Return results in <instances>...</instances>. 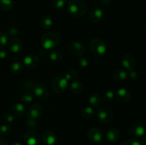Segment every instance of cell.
Wrapping results in <instances>:
<instances>
[{"instance_id": "cell-1", "label": "cell", "mask_w": 146, "mask_h": 145, "mask_svg": "<svg viewBox=\"0 0 146 145\" xmlns=\"http://www.w3.org/2000/svg\"><path fill=\"white\" fill-rule=\"evenodd\" d=\"M87 6L84 0H69L67 3V11L70 16L80 18L85 15Z\"/></svg>"}, {"instance_id": "cell-2", "label": "cell", "mask_w": 146, "mask_h": 145, "mask_svg": "<svg viewBox=\"0 0 146 145\" xmlns=\"http://www.w3.org/2000/svg\"><path fill=\"white\" fill-rule=\"evenodd\" d=\"M61 42V37L54 31L46 32L41 37V44L46 50H54Z\"/></svg>"}, {"instance_id": "cell-3", "label": "cell", "mask_w": 146, "mask_h": 145, "mask_svg": "<svg viewBox=\"0 0 146 145\" xmlns=\"http://www.w3.org/2000/svg\"><path fill=\"white\" fill-rule=\"evenodd\" d=\"M89 48L91 53L96 56H104L107 52L106 43L100 38H94L89 43Z\"/></svg>"}, {"instance_id": "cell-4", "label": "cell", "mask_w": 146, "mask_h": 145, "mask_svg": "<svg viewBox=\"0 0 146 145\" xmlns=\"http://www.w3.org/2000/svg\"><path fill=\"white\" fill-rule=\"evenodd\" d=\"M68 86V81L63 76H56L51 81V90L56 94H61L65 92Z\"/></svg>"}, {"instance_id": "cell-5", "label": "cell", "mask_w": 146, "mask_h": 145, "mask_svg": "<svg viewBox=\"0 0 146 145\" xmlns=\"http://www.w3.org/2000/svg\"><path fill=\"white\" fill-rule=\"evenodd\" d=\"M33 94L38 100H45L49 97L50 90L46 84L43 82L36 83L33 88Z\"/></svg>"}, {"instance_id": "cell-6", "label": "cell", "mask_w": 146, "mask_h": 145, "mask_svg": "<svg viewBox=\"0 0 146 145\" xmlns=\"http://www.w3.org/2000/svg\"><path fill=\"white\" fill-rule=\"evenodd\" d=\"M96 116L100 122L103 123H108L113 119V112L110 107L103 106L97 110Z\"/></svg>"}, {"instance_id": "cell-7", "label": "cell", "mask_w": 146, "mask_h": 145, "mask_svg": "<svg viewBox=\"0 0 146 145\" xmlns=\"http://www.w3.org/2000/svg\"><path fill=\"white\" fill-rule=\"evenodd\" d=\"M26 113H27V116L28 119L37 120V119H40L43 115L44 108L40 104H33L31 106L29 107Z\"/></svg>"}, {"instance_id": "cell-8", "label": "cell", "mask_w": 146, "mask_h": 145, "mask_svg": "<svg viewBox=\"0 0 146 145\" xmlns=\"http://www.w3.org/2000/svg\"><path fill=\"white\" fill-rule=\"evenodd\" d=\"M87 137L91 142L99 143L104 138V132L98 127L91 128L87 132Z\"/></svg>"}, {"instance_id": "cell-9", "label": "cell", "mask_w": 146, "mask_h": 145, "mask_svg": "<svg viewBox=\"0 0 146 145\" xmlns=\"http://www.w3.org/2000/svg\"><path fill=\"white\" fill-rule=\"evenodd\" d=\"M105 17V12L104 9L99 7H94L88 13V18L94 23L101 22Z\"/></svg>"}, {"instance_id": "cell-10", "label": "cell", "mask_w": 146, "mask_h": 145, "mask_svg": "<svg viewBox=\"0 0 146 145\" xmlns=\"http://www.w3.org/2000/svg\"><path fill=\"white\" fill-rule=\"evenodd\" d=\"M24 139L28 145H37L40 142L39 134L34 130H28L24 135Z\"/></svg>"}, {"instance_id": "cell-11", "label": "cell", "mask_w": 146, "mask_h": 145, "mask_svg": "<svg viewBox=\"0 0 146 145\" xmlns=\"http://www.w3.org/2000/svg\"><path fill=\"white\" fill-rule=\"evenodd\" d=\"M130 132L135 137H142L145 134V127L141 122H135L131 125Z\"/></svg>"}, {"instance_id": "cell-12", "label": "cell", "mask_w": 146, "mask_h": 145, "mask_svg": "<svg viewBox=\"0 0 146 145\" xmlns=\"http://www.w3.org/2000/svg\"><path fill=\"white\" fill-rule=\"evenodd\" d=\"M68 48H69L70 52L76 56L79 57L81 55H83V54L85 53V47H84V44L78 41H72L69 44Z\"/></svg>"}, {"instance_id": "cell-13", "label": "cell", "mask_w": 146, "mask_h": 145, "mask_svg": "<svg viewBox=\"0 0 146 145\" xmlns=\"http://www.w3.org/2000/svg\"><path fill=\"white\" fill-rule=\"evenodd\" d=\"M24 64L29 69H34L39 64V58L36 54H28L24 58Z\"/></svg>"}, {"instance_id": "cell-14", "label": "cell", "mask_w": 146, "mask_h": 145, "mask_svg": "<svg viewBox=\"0 0 146 145\" xmlns=\"http://www.w3.org/2000/svg\"><path fill=\"white\" fill-rule=\"evenodd\" d=\"M121 65L125 70H127L128 71H131L135 68L136 61L133 55L127 54V55H124L121 59Z\"/></svg>"}, {"instance_id": "cell-15", "label": "cell", "mask_w": 146, "mask_h": 145, "mask_svg": "<svg viewBox=\"0 0 146 145\" xmlns=\"http://www.w3.org/2000/svg\"><path fill=\"white\" fill-rule=\"evenodd\" d=\"M115 97L121 102H127L130 100L131 98V94L125 88H121L118 90L115 94Z\"/></svg>"}, {"instance_id": "cell-16", "label": "cell", "mask_w": 146, "mask_h": 145, "mask_svg": "<svg viewBox=\"0 0 146 145\" xmlns=\"http://www.w3.org/2000/svg\"><path fill=\"white\" fill-rule=\"evenodd\" d=\"M8 48L10 51L14 53H17L20 52L22 48V42L20 39L17 38H12L9 41Z\"/></svg>"}, {"instance_id": "cell-17", "label": "cell", "mask_w": 146, "mask_h": 145, "mask_svg": "<svg viewBox=\"0 0 146 145\" xmlns=\"http://www.w3.org/2000/svg\"><path fill=\"white\" fill-rule=\"evenodd\" d=\"M121 136V132L115 127L108 129L106 132V138L110 142H115L119 139Z\"/></svg>"}, {"instance_id": "cell-18", "label": "cell", "mask_w": 146, "mask_h": 145, "mask_svg": "<svg viewBox=\"0 0 146 145\" xmlns=\"http://www.w3.org/2000/svg\"><path fill=\"white\" fill-rule=\"evenodd\" d=\"M42 139L46 145H54L56 142V135L51 130H46L42 135Z\"/></svg>"}, {"instance_id": "cell-19", "label": "cell", "mask_w": 146, "mask_h": 145, "mask_svg": "<svg viewBox=\"0 0 146 145\" xmlns=\"http://www.w3.org/2000/svg\"><path fill=\"white\" fill-rule=\"evenodd\" d=\"M11 113L17 117H20L24 115L26 113V109L24 105L22 103L17 102L14 104L11 107Z\"/></svg>"}, {"instance_id": "cell-20", "label": "cell", "mask_w": 146, "mask_h": 145, "mask_svg": "<svg viewBox=\"0 0 146 145\" xmlns=\"http://www.w3.org/2000/svg\"><path fill=\"white\" fill-rule=\"evenodd\" d=\"M88 102L92 107H98L101 106V103H102V99L98 94L94 93L89 97Z\"/></svg>"}, {"instance_id": "cell-21", "label": "cell", "mask_w": 146, "mask_h": 145, "mask_svg": "<svg viewBox=\"0 0 146 145\" xmlns=\"http://www.w3.org/2000/svg\"><path fill=\"white\" fill-rule=\"evenodd\" d=\"M84 89V85L81 81H73L70 85V90L74 95H78L81 93Z\"/></svg>"}, {"instance_id": "cell-22", "label": "cell", "mask_w": 146, "mask_h": 145, "mask_svg": "<svg viewBox=\"0 0 146 145\" xmlns=\"http://www.w3.org/2000/svg\"><path fill=\"white\" fill-rule=\"evenodd\" d=\"M53 19L51 18V16L48 15L44 16L41 18V21H40V26H41V28L45 30H48L53 26Z\"/></svg>"}, {"instance_id": "cell-23", "label": "cell", "mask_w": 146, "mask_h": 145, "mask_svg": "<svg viewBox=\"0 0 146 145\" xmlns=\"http://www.w3.org/2000/svg\"><path fill=\"white\" fill-rule=\"evenodd\" d=\"M48 58L52 62L54 63H59L62 60V54L61 52L56 50H52L48 54Z\"/></svg>"}, {"instance_id": "cell-24", "label": "cell", "mask_w": 146, "mask_h": 145, "mask_svg": "<svg viewBox=\"0 0 146 145\" xmlns=\"http://www.w3.org/2000/svg\"><path fill=\"white\" fill-rule=\"evenodd\" d=\"M81 115L85 119H91L95 115V110L92 107L87 106L82 109Z\"/></svg>"}, {"instance_id": "cell-25", "label": "cell", "mask_w": 146, "mask_h": 145, "mask_svg": "<svg viewBox=\"0 0 146 145\" xmlns=\"http://www.w3.org/2000/svg\"><path fill=\"white\" fill-rule=\"evenodd\" d=\"M14 7L12 0H0V8L4 11H11Z\"/></svg>"}, {"instance_id": "cell-26", "label": "cell", "mask_w": 146, "mask_h": 145, "mask_svg": "<svg viewBox=\"0 0 146 145\" xmlns=\"http://www.w3.org/2000/svg\"><path fill=\"white\" fill-rule=\"evenodd\" d=\"M113 78L115 80L121 82L126 80V78H128V72L123 70H118L114 72Z\"/></svg>"}, {"instance_id": "cell-27", "label": "cell", "mask_w": 146, "mask_h": 145, "mask_svg": "<svg viewBox=\"0 0 146 145\" xmlns=\"http://www.w3.org/2000/svg\"><path fill=\"white\" fill-rule=\"evenodd\" d=\"M34 94L31 93L29 91L24 92L20 97V100L24 104H29L31 102L34 100Z\"/></svg>"}, {"instance_id": "cell-28", "label": "cell", "mask_w": 146, "mask_h": 145, "mask_svg": "<svg viewBox=\"0 0 146 145\" xmlns=\"http://www.w3.org/2000/svg\"><path fill=\"white\" fill-rule=\"evenodd\" d=\"M23 71V65L19 61H15L11 65V71L14 74H20Z\"/></svg>"}, {"instance_id": "cell-29", "label": "cell", "mask_w": 146, "mask_h": 145, "mask_svg": "<svg viewBox=\"0 0 146 145\" xmlns=\"http://www.w3.org/2000/svg\"><path fill=\"white\" fill-rule=\"evenodd\" d=\"M78 76V73H77V71H76L74 68H71V69H68V71L66 72L65 76L64 78L67 80L68 81H74L75 80L76 78Z\"/></svg>"}, {"instance_id": "cell-30", "label": "cell", "mask_w": 146, "mask_h": 145, "mask_svg": "<svg viewBox=\"0 0 146 145\" xmlns=\"http://www.w3.org/2000/svg\"><path fill=\"white\" fill-rule=\"evenodd\" d=\"M11 127L8 125H2L0 126V136H7L11 133Z\"/></svg>"}, {"instance_id": "cell-31", "label": "cell", "mask_w": 146, "mask_h": 145, "mask_svg": "<svg viewBox=\"0 0 146 145\" xmlns=\"http://www.w3.org/2000/svg\"><path fill=\"white\" fill-rule=\"evenodd\" d=\"M78 65H79L81 68H86L89 65V61H88V58L84 55H81L79 56L78 59Z\"/></svg>"}, {"instance_id": "cell-32", "label": "cell", "mask_w": 146, "mask_h": 145, "mask_svg": "<svg viewBox=\"0 0 146 145\" xmlns=\"http://www.w3.org/2000/svg\"><path fill=\"white\" fill-rule=\"evenodd\" d=\"M8 43V36L6 33L0 32V48H4Z\"/></svg>"}, {"instance_id": "cell-33", "label": "cell", "mask_w": 146, "mask_h": 145, "mask_svg": "<svg viewBox=\"0 0 146 145\" xmlns=\"http://www.w3.org/2000/svg\"><path fill=\"white\" fill-rule=\"evenodd\" d=\"M38 127V123L36 120L28 119L26 121V127L28 128L29 130H33Z\"/></svg>"}, {"instance_id": "cell-34", "label": "cell", "mask_w": 146, "mask_h": 145, "mask_svg": "<svg viewBox=\"0 0 146 145\" xmlns=\"http://www.w3.org/2000/svg\"><path fill=\"white\" fill-rule=\"evenodd\" d=\"M66 0H54L53 2V6L56 9H61L66 5Z\"/></svg>"}, {"instance_id": "cell-35", "label": "cell", "mask_w": 146, "mask_h": 145, "mask_svg": "<svg viewBox=\"0 0 146 145\" xmlns=\"http://www.w3.org/2000/svg\"><path fill=\"white\" fill-rule=\"evenodd\" d=\"M34 81L33 80L31 79H28L24 81V82L23 83V88L26 90H33L34 88Z\"/></svg>"}, {"instance_id": "cell-36", "label": "cell", "mask_w": 146, "mask_h": 145, "mask_svg": "<svg viewBox=\"0 0 146 145\" xmlns=\"http://www.w3.org/2000/svg\"><path fill=\"white\" fill-rule=\"evenodd\" d=\"M115 98V94L113 91L111 90H107L104 93V99L106 101H108V102H111Z\"/></svg>"}, {"instance_id": "cell-37", "label": "cell", "mask_w": 146, "mask_h": 145, "mask_svg": "<svg viewBox=\"0 0 146 145\" xmlns=\"http://www.w3.org/2000/svg\"><path fill=\"white\" fill-rule=\"evenodd\" d=\"M121 145H141V144L135 139H128L123 142Z\"/></svg>"}, {"instance_id": "cell-38", "label": "cell", "mask_w": 146, "mask_h": 145, "mask_svg": "<svg viewBox=\"0 0 146 145\" xmlns=\"http://www.w3.org/2000/svg\"><path fill=\"white\" fill-rule=\"evenodd\" d=\"M19 33V31L18 30V28L17 27H10L8 30H7V34H9L11 36L14 37L15 36H17Z\"/></svg>"}, {"instance_id": "cell-39", "label": "cell", "mask_w": 146, "mask_h": 145, "mask_svg": "<svg viewBox=\"0 0 146 145\" xmlns=\"http://www.w3.org/2000/svg\"><path fill=\"white\" fill-rule=\"evenodd\" d=\"M14 120V115L12 113H7L4 116V121L7 124H11Z\"/></svg>"}, {"instance_id": "cell-40", "label": "cell", "mask_w": 146, "mask_h": 145, "mask_svg": "<svg viewBox=\"0 0 146 145\" xmlns=\"http://www.w3.org/2000/svg\"><path fill=\"white\" fill-rule=\"evenodd\" d=\"M128 77L130 78L131 80H135L138 78V73L137 71H134V70H133V71H128Z\"/></svg>"}, {"instance_id": "cell-41", "label": "cell", "mask_w": 146, "mask_h": 145, "mask_svg": "<svg viewBox=\"0 0 146 145\" xmlns=\"http://www.w3.org/2000/svg\"><path fill=\"white\" fill-rule=\"evenodd\" d=\"M9 53H8V51L7 50H0V59L1 60H4L6 59V58L8 57Z\"/></svg>"}, {"instance_id": "cell-42", "label": "cell", "mask_w": 146, "mask_h": 145, "mask_svg": "<svg viewBox=\"0 0 146 145\" xmlns=\"http://www.w3.org/2000/svg\"><path fill=\"white\" fill-rule=\"evenodd\" d=\"M100 2L103 7H108L113 2V0H100Z\"/></svg>"}, {"instance_id": "cell-43", "label": "cell", "mask_w": 146, "mask_h": 145, "mask_svg": "<svg viewBox=\"0 0 146 145\" xmlns=\"http://www.w3.org/2000/svg\"><path fill=\"white\" fill-rule=\"evenodd\" d=\"M0 145H9V144L5 139H0Z\"/></svg>"}, {"instance_id": "cell-44", "label": "cell", "mask_w": 146, "mask_h": 145, "mask_svg": "<svg viewBox=\"0 0 146 145\" xmlns=\"http://www.w3.org/2000/svg\"><path fill=\"white\" fill-rule=\"evenodd\" d=\"M141 144V145H146V136L143 137Z\"/></svg>"}, {"instance_id": "cell-45", "label": "cell", "mask_w": 146, "mask_h": 145, "mask_svg": "<svg viewBox=\"0 0 146 145\" xmlns=\"http://www.w3.org/2000/svg\"><path fill=\"white\" fill-rule=\"evenodd\" d=\"M11 145H22V144L19 142H14L11 144Z\"/></svg>"}, {"instance_id": "cell-46", "label": "cell", "mask_w": 146, "mask_h": 145, "mask_svg": "<svg viewBox=\"0 0 146 145\" xmlns=\"http://www.w3.org/2000/svg\"><path fill=\"white\" fill-rule=\"evenodd\" d=\"M145 109H146V101L145 102Z\"/></svg>"}, {"instance_id": "cell-47", "label": "cell", "mask_w": 146, "mask_h": 145, "mask_svg": "<svg viewBox=\"0 0 146 145\" xmlns=\"http://www.w3.org/2000/svg\"><path fill=\"white\" fill-rule=\"evenodd\" d=\"M145 132H146V127H145Z\"/></svg>"}, {"instance_id": "cell-48", "label": "cell", "mask_w": 146, "mask_h": 145, "mask_svg": "<svg viewBox=\"0 0 146 145\" xmlns=\"http://www.w3.org/2000/svg\"><path fill=\"white\" fill-rule=\"evenodd\" d=\"M145 29H146V24H145Z\"/></svg>"}]
</instances>
